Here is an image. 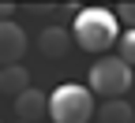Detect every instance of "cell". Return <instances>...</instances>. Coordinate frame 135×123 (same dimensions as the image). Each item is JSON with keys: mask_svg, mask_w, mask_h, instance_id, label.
I'll use <instances>...</instances> for the list:
<instances>
[{"mask_svg": "<svg viewBox=\"0 0 135 123\" xmlns=\"http://www.w3.org/2000/svg\"><path fill=\"white\" fill-rule=\"evenodd\" d=\"M71 34H75V45L86 49V52H105L116 45V34H120V19L116 11L109 8H83L71 23Z\"/></svg>", "mask_w": 135, "mask_h": 123, "instance_id": "6da1fadb", "label": "cell"}, {"mask_svg": "<svg viewBox=\"0 0 135 123\" xmlns=\"http://www.w3.org/2000/svg\"><path fill=\"white\" fill-rule=\"evenodd\" d=\"M49 116H53V123H90V116H98L90 86H79V82L56 86L49 93Z\"/></svg>", "mask_w": 135, "mask_h": 123, "instance_id": "7a4b0ae2", "label": "cell"}, {"mask_svg": "<svg viewBox=\"0 0 135 123\" xmlns=\"http://www.w3.org/2000/svg\"><path fill=\"white\" fill-rule=\"evenodd\" d=\"M86 82H90V93L105 101H124V93L135 86V75L120 56H98L86 71Z\"/></svg>", "mask_w": 135, "mask_h": 123, "instance_id": "3957f363", "label": "cell"}, {"mask_svg": "<svg viewBox=\"0 0 135 123\" xmlns=\"http://www.w3.org/2000/svg\"><path fill=\"white\" fill-rule=\"evenodd\" d=\"M23 52H26V34L19 23H0V63L4 67H15L23 60Z\"/></svg>", "mask_w": 135, "mask_h": 123, "instance_id": "277c9868", "label": "cell"}, {"mask_svg": "<svg viewBox=\"0 0 135 123\" xmlns=\"http://www.w3.org/2000/svg\"><path fill=\"white\" fill-rule=\"evenodd\" d=\"M71 41H75V34L71 30H64V26H45L38 34V49H41V56L45 60H60L71 52Z\"/></svg>", "mask_w": 135, "mask_h": 123, "instance_id": "5b68a950", "label": "cell"}, {"mask_svg": "<svg viewBox=\"0 0 135 123\" xmlns=\"http://www.w3.org/2000/svg\"><path fill=\"white\" fill-rule=\"evenodd\" d=\"M15 116H19L23 123H38L41 116H49V93H41V90L30 86L26 93L15 97Z\"/></svg>", "mask_w": 135, "mask_h": 123, "instance_id": "8992f818", "label": "cell"}, {"mask_svg": "<svg viewBox=\"0 0 135 123\" xmlns=\"http://www.w3.org/2000/svg\"><path fill=\"white\" fill-rule=\"evenodd\" d=\"M30 90V75H26V67H0V93H8V97H19Z\"/></svg>", "mask_w": 135, "mask_h": 123, "instance_id": "52a82bcc", "label": "cell"}, {"mask_svg": "<svg viewBox=\"0 0 135 123\" xmlns=\"http://www.w3.org/2000/svg\"><path fill=\"white\" fill-rule=\"evenodd\" d=\"M98 123H135V108L128 101H105L98 104Z\"/></svg>", "mask_w": 135, "mask_h": 123, "instance_id": "ba28073f", "label": "cell"}, {"mask_svg": "<svg viewBox=\"0 0 135 123\" xmlns=\"http://www.w3.org/2000/svg\"><path fill=\"white\" fill-rule=\"evenodd\" d=\"M120 60L128 67H135V30H128L124 38H120Z\"/></svg>", "mask_w": 135, "mask_h": 123, "instance_id": "9c48e42d", "label": "cell"}, {"mask_svg": "<svg viewBox=\"0 0 135 123\" xmlns=\"http://www.w3.org/2000/svg\"><path fill=\"white\" fill-rule=\"evenodd\" d=\"M116 19H120V23H128V30H135V4H120Z\"/></svg>", "mask_w": 135, "mask_h": 123, "instance_id": "30bf717a", "label": "cell"}, {"mask_svg": "<svg viewBox=\"0 0 135 123\" xmlns=\"http://www.w3.org/2000/svg\"><path fill=\"white\" fill-rule=\"evenodd\" d=\"M11 15H15V4H0V19L11 23Z\"/></svg>", "mask_w": 135, "mask_h": 123, "instance_id": "8fae6325", "label": "cell"}, {"mask_svg": "<svg viewBox=\"0 0 135 123\" xmlns=\"http://www.w3.org/2000/svg\"><path fill=\"white\" fill-rule=\"evenodd\" d=\"M15 123H23V119H15Z\"/></svg>", "mask_w": 135, "mask_h": 123, "instance_id": "7c38bea8", "label": "cell"}]
</instances>
